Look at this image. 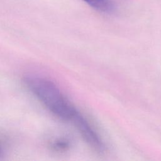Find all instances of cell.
Returning a JSON list of instances; mask_svg holds the SVG:
<instances>
[{"label": "cell", "mask_w": 161, "mask_h": 161, "mask_svg": "<svg viewBox=\"0 0 161 161\" xmlns=\"http://www.w3.org/2000/svg\"><path fill=\"white\" fill-rule=\"evenodd\" d=\"M25 82L31 91L52 113L62 119L72 120L77 110L53 82L32 76L26 77Z\"/></svg>", "instance_id": "cell-1"}, {"label": "cell", "mask_w": 161, "mask_h": 161, "mask_svg": "<svg viewBox=\"0 0 161 161\" xmlns=\"http://www.w3.org/2000/svg\"><path fill=\"white\" fill-rule=\"evenodd\" d=\"M72 120L82 137L89 147L99 153L104 150V145L101 139L79 112L77 111Z\"/></svg>", "instance_id": "cell-2"}, {"label": "cell", "mask_w": 161, "mask_h": 161, "mask_svg": "<svg viewBox=\"0 0 161 161\" xmlns=\"http://www.w3.org/2000/svg\"><path fill=\"white\" fill-rule=\"evenodd\" d=\"M93 8L104 12L111 11L113 6L109 0H83Z\"/></svg>", "instance_id": "cell-3"}, {"label": "cell", "mask_w": 161, "mask_h": 161, "mask_svg": "<svg viewBox=\"0 0 161 161\" xmlns=\"http://www.w3.org/2000/svg\"><path fill=\"white\" fill-rule=\"evenodd\" d=\"M70 146L69 142L65 140H60L55 142L53 144V147L58 151H64L69 148Z\"/></svg>", "instance_id": "cell-4"}]
</instances>
